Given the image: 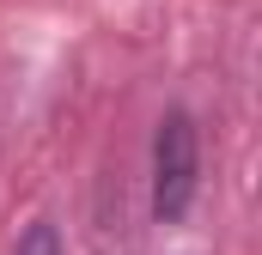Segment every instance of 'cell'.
Segmentation results:
<instances>
[{"mask_svg":"<svg viewBox=\"0 0 262 255\" xmlns=\"http://www.w3.org/2000/svg\"><path fill=\"white\" fill-rule=\"evenodd\" d=\"M201 189V128L189 110H165L152 134V219L177 225Z\"/></svg>","mask_w":262,"mask_h":255,"instance_id":"6da1fadb","label":"cell"},{"mask_svg":"<svg viewBox=\"0 0 262 255\" xmlns=\"http://www.w3.org/2000/svg\"><path fill=\"white\" fill-rule=\"evenodd\" d=\"M12 255H61V231H55L49 219H37V225L18 237V249H12Z\"/></svg>","mask_w":262,"mask_h":255,"instance_id":"7a4b0ae2","label":"cell"}]
</instances>
